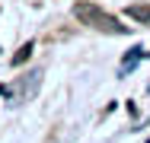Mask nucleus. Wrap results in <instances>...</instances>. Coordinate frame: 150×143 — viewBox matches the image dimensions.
I'll list each match as a JSON object with an SVG mask.
<instances>
[{
	"mask_svg": "<svg viewBox=\"0 0 150 143\" xmlns=\"http://www.w3.org/2000/svg\"><path fill=\"white\" fill-rule=\"evenodd\" d=\"M128 16L131 19H141V22H150V6H131Z\"/></svg>",
	"mask_w": 150,
	"mask_h": 143,
	"instance_id": "nucleus-2",
	"label": "nucleus"
},
{
	"mask_svg": "<svg viewBox=\"0 0 150 143\" xmlns=\"http://www.w3.org/2000/svg\"><path fill=\"white\" fill-rule=\"evenodd\" d=\"M32 54V41L29 45H23V48H19V51H16V57H13V64H16V67H19V64H26V57Z\"/></svg>",
	"mask_w": 150,
	"mask_h": 143,
	"instance_id": "nucleus-3",
	"label": "nucleus"
},
{
	"mask_svg": "<svg viewBox=\"0 0 150 143\" xmlns=\"http://www.w3.org/2000/svg\"><path fill=\"white\" fill-rule=\"evenodd\" d=\"M74 16H77V19H83L86 26L99 29V32H112V35H125V32H128L115 16L102 13V10H99V6H93V3H77V6H74Z\"/></svg>",
	"mask_w": 150,
	"mask_h": 143,
	"instance_id": "nucleus-1",
	"label": "nucleus"
}]
</instances>
